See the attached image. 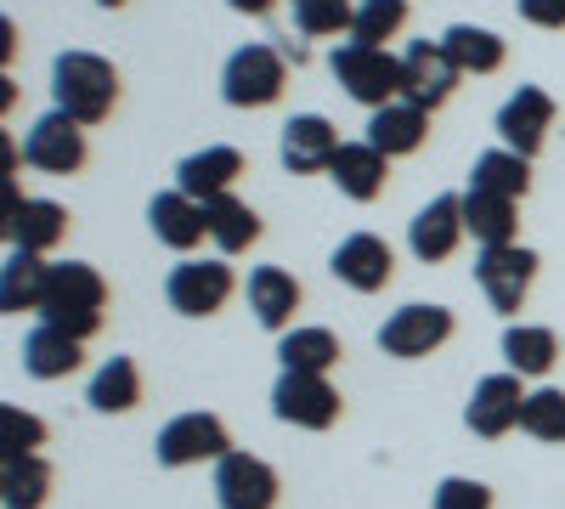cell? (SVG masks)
<instances>
[{"mask_svg":"<svg viewBox=\"0 0 565 509\" xmlns=\"http://www.w3.org/2000/svg\"><path fill=\"white\" fill-rule=\"evenodd\" d=\"M526 396H532V391H521V374H487L476 391H469L463 425L476 431L481 442H498V436H509L514 425H521Z\"/></svg>","mask_w":565,"mask_h":509,"instance_id":"12","label":"cell"},{"mask_svg":"<svg viewBox=\"0 0 565 509\" xmlns=\"http://www.w3.org/2000/svg\"><path fill=\"white\" fill-rule=\"evenodd\" d=\"M559 357V335L543 329V322H509L503 329V362H509V374H532L543 380L548 368Z\"/></svg>","mask_w":565,"mask_h":509,"instance_id":"27","label":"cell"},{"mask_svg":"<svg viewBox=\"0 0 565 509\" xmlns=\"http://www.w3.org/2000/svg\"><path fill=\"white\" fill-rule=\"evenodd\" d=\"M7 238H12V250L52 255V250L68 238V210L52 204V199H23V210L7 221Z\"/></svg>","mask_w":565,"mask_h":509,"instance_id":"24","label":"cell"},{"mask_svg":"<svg viewBox=\"0 0 565 509\" xmlns=\"http://www.w3.org/2000/svg\"><path fill=\"white\" fill-rule=\"evenodd\" d=\"M277 357L289 374H328L345 351H340V335L334 329H322V322H306V329H289V335H277Z\"/></svg>","mask_w":565,"mask_h":509,"instance_id":"26","label":"cell"},{"mask_svg":"<svg viewBox=\"0 0 565 509\" xmlns=\"http://www.w3.org/2000/svg\"><path fill=\"white\" fill-rule=\"evenodd\" d=\"M282 85H289V57L277 45H260V40L238 45L221 68V97L232 108H271L282 97Z\"/></svg>","mask_w":565,"mask_h":509,"instance_id":"4","label":"cell"},{"mask_svg":"<svg viewBox=\"0 0 565 509\" xmlns=\"http://www.w3.org/2000/svg\"><path fill=\"white\" fill-rule=\"evenodd\" d=\"M79 346H85V340L52 329V322H34V329L23 335V374H29V380H68L74 368L85 362Z\"/></svg>","mask_w":565,"mask_h":509,"instance_id":"22","label":"cell"},{"mask_svg":"<svg viewBox=\"0 0 565 509\" xmlns=\"http://www.w3.org/2000/svg\"><path fill=\"white\" fill-rule=\"evenodd\" d=\"M328 68H334V79L345 85V97L362 103L367 114L402 103V57H391L385 45H356V40H345V45H334Z\"/></svg>","mask_w":565,"mask_h":509,"instance_id":"3","label":"cell"},{"mask_svg":"<svg viewBox=\"0 0 565 509\" xmlns=\"http://www.w3.org/2000/svg\"><path fill=\"white\" fill-rule=\"evenodd\" d=\"M23 165L45 170V176H74L85 165V125H74L68 114H40L23 136Z\"/></svg>","mask_w":565,"mask_h":509,"instance_id":"10","label":"cell"},{"mask_svg":"<svg viewBox=\"0 0 565 509\" xmlns=\"http://www.w3.org/2000/svg\"><path fill=\"white\" fill-rule=\"evenodd\" d=\"M204 215H210V238H215V250H221V255H244V250L260 238V215H255L238 193L210 199V204H204Z\"/></svg>","mask_w":565,"mask_h":509,"instance_id":"30","label":"cell"},{"mask_svg":"<svg viewBox=\"0 0 565 509\" xmlns=\"http://www.w3.org/2000/svg\"><path fill=\"white\" fill-rule=\"evenodd\" d=\"M249 311L260 329L271 335H289V322L300 311V284H295V272H282V266H255L249 272Z\"/></svg>","mask_w":565,"mask_h":509,"instance_id":"20","label":"cell"},{"mask_svg":"<svg viewBox=\"0 0 565 509\" xmlns=\"http://www.w3.org/2000/svg\"><path fill=\"white\" fill-rule=\"evenodd\" d=\"M430 509H492V487L469 481V476H447L430 498Z\"/></svg>","mask_w":565,"mask_h":509,"instance_id":"38","label":"cell"},{"mask_svg":"<svg viewBox=\"0 0 565 509\" xmlns=\"http://www.w3.org/2000/svg\"><path fill=\"white\" fill-rule=\"evenodd\" d=\"M441 45H447V57L463 68V74H498L503 68V40L492 34V29H476V23H452L447 34H441Z\"/></svg>","mask_w":565,"mask_h":509,"instance_id":"32","label":"cell"},{"mask_svg":"<svg viewBox=\"0 0 565 509\" xmlns=\"http://www.w3.org/2000/svg\"><path fill=\"white\" fill-rule=\"evenodd\" d=\"M469 188H481V193H498V199H514V204H521L526 188H532V159L509 153V148H492V153L476 159V170H469Z\"/></svg>","mask_w":565,"mask_h":509,"instance_id":"31","label":"cell"},{"mask_svg":"<svg viewBox=\"0 0 565 509\" xmlns=\"http://www.w3.org/2000/svg\"><path fill=\"white\" fill-rule=\"evenodd\" d=\"M424 136H430V114L413 108V103H391V108H380V114H367V142L380 148L385 159L418 153Z\"/></svg>","mask_w":565,"mask_h":509,"instance_id":"25","label":"cell"},{"mask_svg":"<svg viewBox=\"0 0 565 509\" xmlns=\"http://www.w3.org/2000/svg\"><path fill=\"white\" fill-rule=\"evenodd\" d=\"M45 289H52V266H45V255L12 250L7 266H0V311H7V317L40 311L45 306Z\"/></svg>","mask_w":565,"mask_h":509,"instance_id":"23","label":"cell"},{"mask_svg":"<svg viewBox=\"0 0 565 509\" xmlns=\"http://www.w3.org/2000/svg\"><path fill=\"white\" fill-rule=\"evenodd\" d=\"M521 431L537 442H565V391H554V385L532 391L526 413H521Z\"/></svg>","mask_w":565,"mask_h":509,"instance_id":"37","label":"cell"},{"mask_svg":"<svg viewBox=\"0 0 565 509\" xmlns=\"http://www.w3.org/2000/svg\"><path fill=\"white\" fill-rule=\"evenodd\" d=\"M232 453V436L215 413H175V420L153 436V458L164 470H186V465H204V458H221Z\"/></svg>","mask_w":565,"mask_h":509,"instance_id":"5","label":"cell"},{"mask_svg":"<svg viewBox=\"0 0 565 509\" xmlns=\"http://www.w3.org/2000/svg\"><path fill=\"white\" fill-rule=\"evenodd\" d=\"M238 176H244V153L221 142V148H204V153H186V159L175 165V188H181L186 199L210 204V199H226Z\"/></svg>","mask_w":565,"mask_h":509,"instance_id":"18","label":"cell"},{"mask_svg":"<svg viewBox=\"0 0 565 509\" xmlns=\"http://www.w3.org/2000/svg\"><path fill=\"white\" fill-rule=\"evenodd\" d=\"M164 295L181 317H215L232 300V266L226 261H181L164 277Z\"/></svg>","mask_w":565,"mask_h":509,"instance_id":"11","label":"cell"},{"mask_svg":"<svg viewBox=\"0 0 565 509\" xmlns=\"http://www.w3.org/2000/svg\"><path fill=\"white\" fill-rule=\"evenodd\" d=\"M271 413L282 425H300V431H328L340 420V391L328 385V374H289L271 385Z\"/></svg>","mask_w":565,"mask_h":509,"instance_id":"9","label":"cell"},{"mask_svg":"<svg viewBox=\"0 0 565 509\" xmlns=\"http://www.w3.org/2000/svg\"><path fill=\"white\" fill-rule=\"evenodd\" d=\"M463 226H469V238H476L481 250L514 244V233H521V221H514V199H498V193L469 188V193H463Z\"/></svg>","mask_w":565,"mask_h":509,"instance_id":"28","label":"cell"},{"mask_svg":"<svg viewBox=\"0 0 565 509\" xmlns=\"http://www.w3.org/2000/svg\"><path fill=\"white\" fill-rule=\"evenodd\" d=\"M45 447V425L34 413H23L18 402L0 407V465H12V458H34Z\"/></svg>","mask_w":565,"mask_h":509,"instance_id":"34","label":"cell"},{"mask_svg":"<svg viewBox=\"0 0 565 509\" xmlns=\"http://www.w3.org/2000/svg\"><path fill=\"white\" fill-rule=\"evenodd\" d=\"M328 272H334L345 289H356V295H380L396 277V255H391V244L380 233H351V238H340L334 255H328Z\"/></svg>","mask_w":565,"mask_h":509,"instance_id":"16","label":"cell"},{"mask_svg":"<svg viewBox=\"0 0 565 509\" xmlns=\"http://www.w3.org/2000/svg\"><path fill=\"white\" fill-rule=\"evenodd\" d=\"M97 7H125V0H97Z\"/></svg>","mask_w":565,"mask_h":509,"instance_id":"41","label":"cell"},{"mask_svg":"<svg viewBox=\"0 0 565 509\" xmlns=\"http://www.w3.org/2000/svg\"><path fill=\"white\" fill-rule=\"evenodd\" d=\"M407 23V0H362L356 7V23H351V40L356 45H385L396 40Z\"/></svg>","mask_w":565,"mask_h":509,"instance_id":"35","label":"cell"},{"mask_svg":"<svg viewBox=\"0 0 565 509\" xmlns=\"http://www.w3.org/2000/svg\"><path fill=\"white\" fill-rule=\"evenodd\" d=\"M356 23V7L351 0H295V29L306 40H322V34H351Z\"/></svg>","mask_w":565,"mask_h":509,"instance_id":"36","label":"cell"},{"mask_svg":"<svg viewBox=\"0 0 565 509\" xmlns=\"http://www.w3.org/2000/svg\"><path fill=\"white\" fill-rule=\"evenodd\" d=\"M548 130H554V97H548L543 85H521V91H514V97L498 108L503 148L521 153V159H537V153H543Z\"/></svg>","mask_w":565,"mask_h":509,"instance_id":"13","label":"cell"},{"mask_svg":"<svg viewBox=\"0 0 565 509\" xmlns=\"http://www.w3.org/2000/svg\"><path fill=\"white\" fill-rule=\"evenodd\" d=\"M226 7H232V12H244V18H266L277 0H226Z\"/></svg>","mask_w":565,"mask_h":509,"instance_id":"40","label":"cell"},{"mask_svg":"<svg viewBox=\"0 0 565 509\" xmlns=\"http://www.w3.org/2000/svg\"><path fill=\"white\" fill-rule=\"evenodd\" d=\"M103 311H108V284L97 266L85 261H57L52 266V289H45V306H40V322L74 335V340H90L103 329Z\"/></svg>","mask_w":565,"mask_h":509,"instance_id":"2","label":"cell"},{"mask_svg":"<svg viewBox=\"0 0 565 509\" xmlns=\"http://www.w3.org/2000/svg\"><path fill=\"white\" fill-rule=\"evenodd\" d=\"M45 492H52V465H45L40 453L0 465V503H7V509H40Z\"/></svg>","mask_w":565,"mask_h":509,"instance_id":"33","label":"cell"},{"mask_svg":"<svg viewBox=\"0 0 565 509\" xmlns=\"http://www.w3.org/2000/svg\"><path fill=\"white\" fill-rule=\"evenodd\" d=\"M85 402L97 407V413H130V407L141 402V368H136L130 357H108L97 374H90Z\"/></svg>","mask_w":565,"mask_h":509,"instance_id":"29","label":"cell"},{"mask_svg":"<svg viewBox=\"0 0 565 509\" xmlns=\"http://www.w3.org/2000/svg\"><path fill=\"white\" fill-rule=\"evenodd\" d=\"M328 176H334V188H340L345 199L373 204V199L385 193V181H391V159L362 136V142H345V148H340V159H334V170H328Z\"/></svg>","mask_w":565,"mask_h":509,"instance_id":"21","label":"cell"},{"mask_svg":"<svg viewBox=\"0 0 565 509\" xmlns=\"http://www.w3.org/2000/svg\"><path fill=\"white\" fill-rule=\"evenodd\" d=\"M476 284H481V295L492 300V311H521L526 306V295H532V284H537V255L526 250V244H498V250H481V261H476Z\"/></svg>","mask_w":565,"mask_h":509,"instance_id":"8","label":"cell"},{"mask_svg":"<svg viewBox=\"0 0 565 509\" xmlns=\"http://www.w3.org/2000/svg\"><path fill=\"white\" fill-rule=\"evenodd\" d=\"M452 311L447 306H424V300H413V306H402V311H391L385 322H380V351L385 357H402V362H418V357H430V351H441L447 340H452Z\"/></svg>","mask_w":565,"mask_h":509,"instance_id":"6","label":"cell"},{"mask_svg":"<svg viewBox=\"0 0 565 509\" xmlns=\"http://www.w3.org/2000/svg\"><path fill=\"white\" fill-rule=\"evenodd\" d=\"M463 238H469V226H463V199H458V193L430 199V204H424V210L407 221V250H413L424 266L447 261Z\"/></svg>","mask_w":565,"mask_h":509,"instance_id":"17","label":"cell"},{"mask_svg":"<svg viewBox=\"0 0 565 509\" xmlns=\"http://www.w3.org/2000/svg\"><path fill=\"white\" fill-rule=\"evenodd\" d=\"M52 97L74 125H103L119 103V68L97 52H63L52 63Z\"/></svg>","mask_w":565,"mask_h":509,"instance_id":"1","label":"cell"},{"mask_svg":"<svg viewBox=\"0 0 565 509\" xmlns=\"http://www.w3.org/2000/svg\"><path fill=\"white\" fill-rule=\"evenodd\" d=\"M514 12L532 29H565V0H514Z\"/></svg>","mask_w":565,"mask_h":509,"instance_id":"39","label":"cell"},{"mask_svg":"<svg viewBox=\"0 0 565 509\" xmlns=\"http://www.w3.org/2000/svg\"><path fill=\"white\" fill-rule=\"evenodd\" d=\"M277 470L255 453H238L232 447L221 465H215V503L221 509H271L277 503Z\"/></svg>","mask_w":565,"mask_h":509,"instance_id":"15","label":"cell"},{"mask_svg":"<svg viewBox=\"0 0 565 509\" xmlns=\"http://www.w3.org/2000/svg\"><path fill=\"white\" fill-rule=\"evenodd\" d=\"M458 79H463V68L447 57V45L441 40H413L407 52H402V103H413V108H441L452 91H458Z\"/></svg>","mask_w":565,"mask_h":509,"instance_id":"7","label":"cell"},{"mask_svg":"<svg viewBox=\"0 0 565 509\" xmlns=\"http://www.w3.org/2000/svg\"><path fill=\"white\" fill-rule=\"evenodd\" d=\"M148 226H153V238L164 244V250H199L204 238H210V215H204V204L199 199H186L181 188H170V193H159L153 204H148Z\"/></svg>","mask_w":565,"mask_h":509,"instance_id":"19","label":"cell"},{"mask_svg":"<svg viewBox=\"0 0 565 509\" xmlns=\"http://www.w3.org/2000/svg\"><path fill=\"white\" fill-rule=\"evenodd\" d=\"M340 130L328 125L322 114H295L289 125H282V142H277V159L289 176H322V170H334L340 159Z\"/></svg>","mask_w":565,"mask_h":509,"instance_id":"14","label":"cell"}]
</instances>
